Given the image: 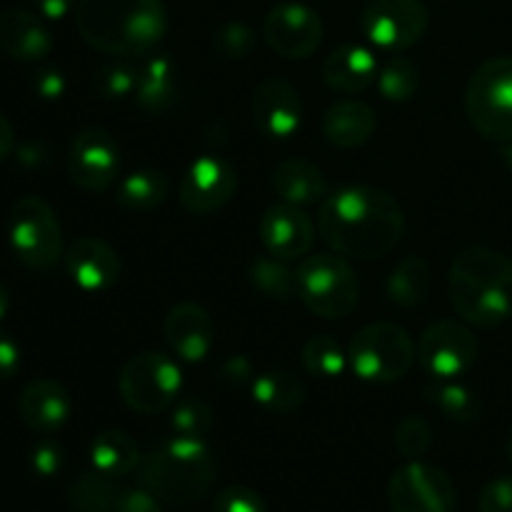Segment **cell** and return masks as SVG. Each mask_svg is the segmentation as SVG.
<instances>
[{
	"instance_id": "obj_1",
	"label": "cell",
	"mask_w": 512,
	"mask_h": 512,
	"mask_svg": "<svg viewBox=\"0 0 512 512\" xmlns=\"http://www.w3.org/2000/svg\"><path fill=\"white\" fill-rule=\"evenodd\" d=\"M318 230L343 258L378 260L398 248L405 215L398 200L373 185H348L320 203Z\"/></svg>"
},
{
	"instance_id": "obj_2",
	"label": "cell",
	"mask_w": 512,
	"mask_h": 512,
	"mask_svg": "<svg viewBox=\"0 0 512 512\" xmlns=\"http://www.w3.org/2000/svg\"><path fill=\"white\" fill-rule=\"evenodd\" d=\"M75 28L90 48L115 58L150 55L168 33L163 0H78Z\"/></svg>"
},
{
	"instance_id": "obj_3",
	"label": "cell",
	"mask_w": 512,
	"mask_h": 512,
	"mask_svg": "<svg viewBox=\"0 0 512 512\" xmlns=\"http://www.w3.org/2000/svg\"><path fill=\"white\" fill-rule=\"evenodd\" d=\"M448 295L460 320L475 328H498L512 318V260L493 248L473 245L455 255Z\"/></svg>"
},
{
	"instance_id": "obj_4",
	"label": "cell",
	"mask_w": 512,
	"mask_h": 512,
	"mask_svg": "<svg viewBox=\"0 0 512 512\" xmlns=\"http://www.w3.org/2000/svg\"><path fill=\"white\" fill-rule=\"evenodd\" d=\"M218 480V460L203 438L165 440L140 463V483L170 505L203 500Z\"/></svg>"
},
{
	"instance_id": "obj_5",
	"label": "cell",
	"mask_w": 512,
	"mask_h": 512,
	"mask_svg": "<svg viewBox=\"0 0 512 512\" xmlns=\"http://www.w3.org/2000/svg\"><path fill=\"white\" fill-rule=\"evenodd\" d=\"M295 283H298V298L318 318L343 320L358 308V275L338 253H318L303 258V263L295 270Z\"/></svg>"
},
{
	"instance_id": "obj_6",
	"label": "cell",
	"mask_w": 512,
	"mask_h": 512,
	"mask_svg": "<svg viewBox=\"0 0 512 512\" xmlns=\"http://www.w3.org/2000/svg\"><path fill=\"white\" fill-rule=\"evenodd\" d=\"M465 113L470 125L493 143L512 140V55L485 60L465 88Z\"/></svg>"
},
{
	"instance_id": "obj_7",
	"label": "cell",
	"mask_w": 512,
	"mask_h": 512,
	"mask_svg": "<svg viewBox=\"0 0 512 512\" xmlns=\"http://www.w3.org/2000/svg\"><path fill=\"white\" fill-rule=\"evenodd\" d=\"M413 338L398 323H370L353 335L348 363L365 383L388 385L405 378L415 363Z\"/></svg>"
},
{
	"instance_id": "obj_8",
	"label": "cell",
	"mask_w": 512,
	"mask_h": 512,
	"mask_svg": "<svg viewBox=\"0 0 512 512\" xmlns=\"http://www.w3.org/2000/svg\"><path fill=\"white\" fill-rule=\"evenodd\" d=\"M8 240L15 258L30 270H50L63 258V228L48 200L25 195L8 215Z\"/></svg>"
},
{
	"instance_id": "obj_9",
	"label": "cell",
	"mask_w": 512,
	"mask_h": 512,
	"mask_svg": "<svg viewBox=\"0 0 512 512\" xmlns=\"http://www.w3.org/2000/svg\"><path fill=\"white\" fill-rule=\"evenodd\" d=\"M183 388V373L170 355L145 350L133 355L120 373V398L133 413L155 415L168 410Z\"/></svg>"
},
{
	"instance_id": "obj_10",
	"label": "cell",
	"mask_w": 512,
	"mask_h": 512,
	"mask_svg": "<svg viewBox=\"0 0 512 512\" xmlns=\"http://www.w3.org/2000/svg\"><path fill=\"white\" fill-rule=\"evenodd\" d=\"M430 10L423 0H370L360 18L365 38L385 53H403L428 33Z\"/></svg>"
},
{
	"instance_id": "obj_11",
	"label": "cell",
	"mask_w": 512,
	"mask_h": 512,
	"mask_svg": "<svg viewBox=\"0 0 512 512\" xmlns=\"http://www.w3.org/2000/svg\"><path fill=\"white\" fill-rule=\"evenodd\" d=\"M388 503L393 512H455L458 493L443 468L410 460L390 478Z\"/></svg>"
},
{
	"instance_id": "obj_12",
	"label": "cell",
	"mask_w": 512,
	"mask_h": 512,
	"mask_svg": "<svg viewBox=\"0 0 512 512\" xmlns=\"http://www.w3.org/2000/svg\"><path fill=\"white\" fill-rule=\"evenodd\" d=\"M480 353L478 338L465 320L445 318L430 325L418 343V360L435 380H455L468 373Z\"/></svg>"
},
{
	"instance_id": "obj_13",
	"label": "cell",
	"mask_w": 512,
	"mask_h": 512,
	"mask_svg": "<svg viewBox=\"0 0 512 512\" xmlns=\"http://www.w3.org/2000/svg\"><path fill=\"white\" fill-rule=\"evenodd\" d=\"M323 20L303 3H280L265 15L263 40L273 53L288 60H305L323 43Z\"/></svg>"
},
{
	"instance_id": "obj_14",
	"label": "cell",
	"mask_w": 512,
	"mask_h": 512,
	"mask_svg": "<svg viewBox=\"0 0 512 512\" xmlns=\"http://www.w3.org/2000/svg\"><path fill=\"white\" fill-rule=\"evenodd\" d=\"M68 173L83 190H108L120 173V145L105 128L90 125L73 138Z\"/></svg>"
},
{
	"instance_id": "obj_15",
	"label": "cell",
	"mask_w": 512,
	"mask_h": 512,
	"mask_svg": "<svg viewBox=\"0 0 512 512\" xmlns=\"http://www.w3.org/2000/svg\"><path fill=\"white\" fill-rule=\"evenodd\" d=\"M238 173L220 155H200L180 180V205L190 215H210L233 200Z\"/></svg>"
},
{
	"instance_id": "obj_16",
	"label": "cell",
	"mask_w": 512,
	"mask_h": 512,
	"mask_svg": "<svg viewBox=\"0 0 512 512\" xmlns=\"http://www.w3.org/2000/svg\"><path fill=\"white\" fill-rule=\"evenodd\" d=\"M253 118L260 133L270 140L293 138L303 123L300 93L283 78H265L255 88Z\"/></svg>"
},
{
	"instance_id": "obj_17",
	"label": "cell",
	"mask_w": 512,
	"mask_h": 512,
	"mask_svg": "<svg viewBox=\"0 0 512 512\" xmlns=\"http://www.w3.org/2000/svg\"><path fill=\"white\" fill-rule=\"evenodd\" d=\"M260 243L280 260H298L308 255L315 240V225L303 208L278 203L268 208L258 225Z\"/></svg>"
},
{
	"instance_id": "obj_18",
	"label": "cell",
	"mask_w": 512,
	"mask_h": 512,
	"mask_svg": "<svg viewBox=\"0 0 512 512\" xmlns=\"http://www.w3.org/2000/svg\"><path fill=\"white\" fill-rule=\"evenodd\" d=\"M168 348L185 363H200L210 355L215 343V325L208 310L198 303H178L163 320Z\"/></svg>"
},
{
	"instance_id": "obj_19",
	"label": "cell",
	"mask_w": 512,
	"mask_h": 512,
	"mask_svg": "<svg viewBox=\"0 0 512 512\" xmlns=\"http://www.w3.org/2000/svg\"><path fill=\"white\" fill-rule=\"evenodd\" d=\"M65 268L80 290L103 293L118 283L123 263H120V255L113 245L88 235V238H78L68 245Z\"/></svg>"
},
{
	"instance_id": "obj_20",
	"label": "cell",
	"mask_w": 512,
	"mask_h": 512,
	"mask_svg": "<svg viewBox=\"0 0 512 512\" xmlns=\"http://www.w3.org/2000/svg\"><path fill=\"white\" fill-rule=\"evenodd\" d=\"M18 413L30 430L53 435L70 420L73 400H70V393L58 380L35 378L20 393Z\"/></svg>"
},
{
	"instance_id": "obj_21",
	"label": "cell",
	"mask_w": 512,
	"mask_h": 512,
	"mask_svg": "<svg viewBox=\"0 0 512 512\" xmlns=\"http://www.w3.org/2000/svg\"><path fill=\"white\" fill-rule=\"evenodd\" d=\"M380 63L365 45L345 43L323 60V83L343 95H358L378 80Z\"/></svg>"
},
{
	"instance_id": "obj_22",
	"label": "cell",
	"mask_w": 512,
	"mask_h": 512,
	"mask_svg": "<svg viewBox=\"0 0 512 512\" xmlns=\"http://www.w3.org/2000/svg\"><path fill=\"white\" fill-rule=\"evenodd\" d=\"M53 48L50 30L43 18L23 8H10L0 13V50L20 63L43 60Z\"/></svg>"
},
{
	"instance_id": "obj_23",
	"label": "cell",
	"mask_w": 512,
	"mask_h": 512,
	"mask_svg": "<svg viewBox=\"0 0 512 512\" xmlns=\"http://www.w3.org/2000/svg\"><path fill=\"white\" fill-rule=\"evenodd\" d=\"M375 128H378L375 110L363 100H338L323 115V135L335 148H363L375 135Z\"/></svg>"
},
{
	"instance_id": "obj_24",
	"label": "cell",
	"mask_w": 512,
	"mask_h": 512,
	"mask_svg": "<svg viewBox=\"0 0 512 512\" xmlns=\"http://www.w3.org/2000/svg\"><path fill=\"white\" fill-rule=\"evenodd\" d=\"M178 65L170 55H150L138 68L135 103L148 115H165L178 103Z\"/></svg>"
},
{
	"instance_id": "obj_25",
	"label": "cell",
	"mask_w": 512,
	"mask_h": 512,
	"mask_svg": "<svg viewBox=\"0 0 512 512\" xmlns=\"http://www.w3.org/2000/svg\"><path fill=\"white\" fill-rule=\"evenodd\" d=\"M273 188L283 203L308 208L328 198V180L318 163L308 158H288L275 168Z\"/></svg>"
},
{
	"instance_id": "obj_26",
	"label": "cell",
	"mask_w": 512,
	"mask_h": 512,
	"mask_svg": "<svg viewBox=\"0 0 512 512\" xmlns=\"http://www.w3.org/2000/svg\"><path fill=\"white\" fill-rule=\"evenodd\" d=\"M255 403L270 415H290L303 405L305 385L290 370H268L250 383Z\"/></svg>"
},
{
	"instance_id": "obj_27",
	"label": "cell",
	"mask_w": 512,
	"mask_h": 512,
	"mask_svg": "<svg viewBox=\"0 0 512 512\" xmlns=\"http://www.w3.org/2000/svg\"><path fill=\"white\" fill-rule=\"evenodd\" d=\"M90 463L110 478H125L140 468L138 443L123 430H103L90 443Z\"/></svg>"
},
{
	"instance_id": "obj_28",
	"label": "cell",
	"mask_w": 512,
	"mask_h": 512,
	"mask_svg": "<svg viewBox=\"0 0 512 512\" xmlns=\"http://www.w3.org/2000/svg\"><path fill=\"white\" fill-rule=\"evenodd\" d=\"M430 285H433V270L418 255H408L400 260L390 273L385 293H388L390 303L400 305V308H418L428 300Z\"/></svg>"
},
{
	"instance_id": "obj_29",
	"label": "cell",
	"mask_w": 512,
	"mask_h": 512,
	"mask_svg": "<svg viewBox=\"0 0 512 512\" xmlns=\"http://www.w3.org/2000/svg\"><path fill=\"white\" fill-rule=\"evenodd\" d=\"M170 190V180L163 170L140 168L125 175L118 185V203L133 213H148L158 208Z\"/></svg>"
},
{
	"instance_id": "obj_30",
	"label": "cell",
	"mask_w": 512,
	"mask_h": 512,
	"mask_svg": "<svg viewBox=\"0 0 512 512\" xmlns=\"http://www.w3.org/2000/svg\"><path fill=\"white\" fill-rule=\"evenodd\" d=\"M425 400L430 408H435L453 423H473L480 418L478 393L455 380H435V383L425 385Z\"/></svg>"
},
{
	"instance_id": "obj_31",
	"label": "cell",
	"mask_w": 512,
	"mask_h": 512,
	"mask_svg": "<svg viewBox=\"0 0 512 512\" xmlns=\"http://www.w3.org/2000/svg\"><path fill=\"white\" fill-rule=\"evenodd\" d=\"M115 478L103 475L100 470H85L68 485V503L75 512H113L120 490L115 488Z\"/></svg>"
},
{
	"instance_id": "obj_32",
	"label": "cell",
	"mask_w": 512,
	"mask_h": 512,
	"mask_svg": "<svg viewBox=\"0 0 512 512\" xmlns=\"http://www.w3.org/2000/svg\"><path fill=\"white\" fill-rule=\"evenodd\" d=\"M285 263L288 260H280L270 253L263 258H255L248 273L253 288L263 293L265 298L288 303L293 295H298V283H295V273Z\"/></svg>"
},
{
	"instance_id": "obj_33",
	"label": "cell",
	"mask_w": 512,
	"mask_h": 512,
	"mask_svg": "<svg viewBox=\"0 0 512 512\" xmlns=\"http://www.w3.org/2000/svg\"><path fill=\"white\" fill-rule=\"evenodd\" d=\"M375 83H378L385 100H390V103H408L420 90V70L413 60L395 53L388 63L380 65Z\"/></svg>"
},
{
	"instance_id": "obj_34",
	"label": "cell",
	"mask_w": 512,
	"mask_h": 512,
	"mask_svg": "<svg viewBox=\"0 0 512 512\" xmlns=\"http://www.w3.org/2000/svg\"><path fill=\"white\" fill-rule=\"evenodd\" d=\"M300 360H303V368L308 370L315 378L333 380L340 378L348 368V353L340 348V343L330 335H313L308 343L303 345V353H300Z\"/></svg>"
},
{
	"instance_id": "obj_35",
	"label": "cell",
	"mask_w": 512,
	"mask_h": 512,
	"mask_svg": "<svg viewBox=\"0 0 512 512\" xmlns=\"http://www.w3.org/2000/svg\"><path fill=\"white\" fill-rule=\"evenodd\" d=\"M170 428L178 438H205L213 428V408L203 398H180L173 403Z\"/></svg>"
},
{
	"instance_id": "obj_36",
	"label": "cell",
	"mask_w": 512,
	"mask_h": 512,
	"mask_svg": "<svg viewBox=\"0 0 512 512\" xmlns=\"http://www.w3.org/2000/svg\"><path fill=\"white\" fill-rule=\"evenodd\" d=\"M135 85H138V68L125 63L123 58L103 63L95 73V88L105 100H123L135 95Z\"/></svg>"
},
{
	"instance_id": "obj_37",
	"label": "cell",
	"mask_w": 512,
	"mask_h": 512,
	"mask_svg": "<svg viewBox=\"0 0 512 512\" xmlns=\"http://www.w3.org/2000/svg\"><path fill=\"white\" fill-rule=\"evenodd\" d=\"M433 445V428L418 415H410L395 430V448L405 460H420Z\"/></svg>"
},
{
	"instance_id": "obj_38",
	"label": "cell",
	"mask_w": 512,
	"mask_h": 512,
	"mask_svg": "<svg viewBox=\"0 0 512 512\" xmlns=\"http://www.w3.org/2000/svg\"><path fill=\"white\" fill-rule=\"evenodd\" d=\"M213 45L223 58L243 60L255 50V45H258V35H255V30L250 28V25L238 23V20H235V23H225L215 30Z\"/></svg>"
},
{
	"instance_id": "obj_39",
	"label": "cell",
	"mask_w": 512,
	"mask_h": 512,
	"mask_svg": "<svg viewBox=\"0 0 512 512\" xmlns=\"http://www.w3.org/2000/svg\"><path fill=\"white\" fill-rule=\"evenodd\" d=\"M213 512H265V503L253 488L230 485V488L220 490Z\"/></svg>"
},
{
	"instance_id": "obj_40",
	"label": "cell",
	"mask_w": 512,
	"mask_h": 512,
	"mask_svg": "<svg viewBox=\"0 0 512 512\" xmlns=\"http://www.w3.org/2000/svg\"><path fill=\"white\" fill-rule=\"evenodd\" d=\"M478 512H512V475L490 480L478 500Z\"/></svg>"
},
{
	"instance_id": "obj_41",
	"label": "cell",
	"mask_w": 512,
	"mask_h": 512,
	"mask_svg": "<svg viewBox=\"0 0 512 512\" xmlns=\"http://www.w3.org/2000/svg\"><path fill=\"white\" fill-rule=\"evenodd\" d=\"M30 468L40 475V478H53L63 468V448L55 440H40L33 450H30Z\"/></svg>"
},
{
	"instance_id": "obj_42",
	"label": "cell",
	"mask_w": 512,
	"mask_h": 512,
	"mask_svg": "<svg viewBox=\"0 0 512 512\" xmlns=\"http://www.w3.org/2000/svg\"><path fill=\"white\" fill-rule=\"evenodd\" d=\"M220 380L230 388H243L255 380L253 375V363H250L248 355H230L228 360H223L220 365Z\"/></svg>"
},
{
	"instance_id": "obj_43",
	"label": "cell",
	"mask_w": 512,
	"mask_h": 512,
	"mask_svg": "<svg viewBox=\"0 0 512 512\" xmlns=\"http://www.w3.org/2000/svg\"><path fill=\"white\" fill-rule=\"evenodd\" d=\"M113 512H163L158 505V498L148 490H123L118 495Z\"/></svg>"
},
{
	"instance_id": "obj_44",
	"label": "cell",
	"mask_w": 512,
	"mask_h": 512,
	"mask_svg": "<svg viewBox=\"0 0 512 512\" xmlns=\"http://www.w3.org/2000/svg\"><path fill=\"white\" fill-rule=\"evenodd\" d=\"M20 370V345L8 333H0V380L15 378Z\"/></svg>"
},
{
	"instance_id": "obj_45",
	"label": "cell",
	"mask_w": 512,
	"mask_h": 512,
	"mask_svg": "<svg viewBox=\"0 0 512 512\" xmlns=\"http://www.w3.org/2000/svg\"><path fill=\"white\" fill-rule=\"evenodd\" d=\"M35 93L45 100H58L65 93V78L60 70H40L35 75Z\"/></svg>"
},
{
	"instance_id": "obj_46",
	"label": "cell",
	"mask_w": 512,
	"mask_h": 512,
	"mask_svg": "<svg viewBox=\"0 0 512 512\" xmlns=\"http://www.w3.org/2000/svg\"><path fill=\"white\" fill-rule=\"evenodd\" d=\"M38 13L48 20H60L78 8V0H33Z\"/></svg>"
},
{
	"instance_id": "obj_47",
	"label": "cell",
	"mask_w": 512,
	"mask_h": 512,
	"mask_svg": "<svg viewBox=\"0 0 512 512\" xmlns=\"http://www.w3.org/2000/svg\"><path fill=\"white\" fill-rule=\"evenodd\" d=\"M13 145H15L13 125H10V120L0 113V160L8 158V155L13 153Z\"/></svg>"
},
{
	"instance_id": "obj_48",
	"label": "cell",
	"mask_w": 512,
	"mask_h": 512,
	"mask_svg": "<svg viewBox=\"0 0 512 512\" xmlns=\"http://www.w3.org/2000/svg\"><path fill=\"white\" fill-rule=\"evenodd\" d=\"M8 310H10V290H8V285L0 280V320L8 315Z\"/></svg>"
},
{
	"instance_id": "obj_49",
	"label": "cell",
	"mask_w": 512,
	"mask_h": 512,
	"mask_svg": "<svg viewBox=\"0 0 512 512\" xmlns=\"http://www.w3.org/2000/svg\"><path fill=\"white\" fill-rule=\"evenodd\" d=\"M500 153H503L505 165H508L510 173H512V140H508V143H503V148H500Z\"/></svg>"
},
{
	"instance_id": "obj_50",
	"label": "cell",
	"mask_w": 512,
	"mask_h": 512,
	"mask_svg": "<svg viewBox=\"0 0 512 512\" xmlns=\"http://www.w3.org/2000/svg\"><path fill=\"white\" fill-rule=\"evenodd\" d=\"M505 450H508V458H510V463H512V428H510V433H508V445H505Z\"/></svg>"
}]
</instances>
